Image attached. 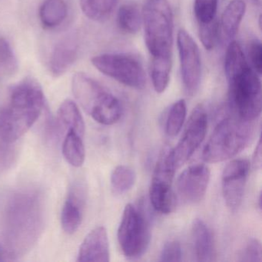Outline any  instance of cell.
Instances as JSON below:
<instances>
[{
    "instance_id": "6da1fadb",
    "label": "cell",
    "mask_w": 262,
    "mask_h": 262,
    "mask_svg": "<svg viewBox=\"0 0 262 262\" xmlns=\"http://www.w3.org/2000/svg\"><path fill=\"white\" fill-rule=\"evenodd\" d=\"M225 73L231 107L235 116L254 122L261 113L260 75L250 67L238 42L232 41L225 56Z\"/></svg>"
},
{
    "instance_id": "7a4b0ae2",
    "label": "cell",
    "mask_w": 262,
    "mask_h": 262,
    "mask_svg": "<svg viewBox=\"0 0 262 262\" xmlns=\"http://www.w3.org/2000/svg\"><path fill=\"white\" fill-rule=\"evenodd\" d=\"M45 106L39 82L26 78L12 88L9 103L0 111V137L12 143L20 139L37 121Z\"/></svg>"
},
{
    "instance_id": "3957f363",
    "label": "cell",
    "mask_w": 262,
    "mask_h": 262,
    "mask_svg": "<svg viewBox=\"0 0 262 262\" xmlns=\"http://www.w3.org/2000/svg\"><path fill=\"white\" fill-rule=\"evenodd\" d=\"M39 197L31 192L17 194L12 199L7 211V231L13 249L25 250L37 237L41 223ZM13 255V254H12Z\"/></svg>"
},
{
    "instance_id": "277c9868",
    "label": "cell",
    "mask_w": 262,
    "mask_h": 262,
    "mask_svg": "<svg viewBox=\"0 0 262 262\" xmlns=\"http://www.w3.org/2000/svg\"><path fill=\"white\" fill-rule=\"evenodd\" d=\"M252 122L237 116L222 119L214 128L202 152V159L209 163L224 162L238 154L252 139Z\"/></svg>"
},
{
    "instance_id": "5b68a950",
    "label": "cell",
    "mask_w": 262,
    "mask_h": 262,
    "mask_svg": "<svg viewBox=\"0 0 262 262\" xmlns=\"http://www.w3.org/2000/svg\"><path fill=\"white\" fill-rule=\"evenodd\" d=\"M72 90L82 108L99 123L113 125L122 116L119 99L88 75L76 73L72 80Z\"/></svg>"
},
{
    "instance_id": "8992f818",
    "label": "cell",
    "mask_w": 262,
    "mask_h": 262,
    "mask_svg": "<svg viewBox=\"0 0 262 262\" xmlns=\"http://www.w3.org/2000/svg\"><path fill=\"white\" fill-rule=\"evenodd\" d=\"M145 45L152 58H171L173 15L168 0H147L142 11Z\"/></svg>"
},
{
    "instance_id": "52a82bcc",
    "label": "cell",
    "mask_w": 262,
    "mask_h": 262,
    "mask_svg": "<svg viewBox=\"0 0 262 262\" xmlns=\"http://www.w3.org/2000/svg\"><path fill=\"white\" fill-rule=\"evenodd\" d=\"M118 242L125 257H142L149 246L151 231L143 212L133 204L125 207L117 233Z\"/></svg>"
},
{
    "instance_id": "ba28073f",
    "label": "cell",
    "mask_w": 262,
    "mask_h": 262,
    "mask_svg": "<svg viewBox=\"0 0 262 262\" xmlns=\"http://www.w3.org/2000/svg\"><path fill=\"white\" fill-rule=\"evenodd\" d=\"M92 64L102 74L126 86L141 90L146 84V74L142 62L132 55H99L92 59Z\"/></svg>"
},
{
    "instance_id": "9c48e42d",
    "label": "cell",
    "mask_w": 262,
    "mask_h": 262,
    "mask_svg": "<svg viewBox=\"0 0 262 262\" xmlns=\"http://www.w3.org/2000/svg\"><path fill=\"white\" fill-rule=\"evenodd\" d=\"M176 170L168 151H165L156 163L149 187L150 202L161 214H170L176 208V196L172 190Z\"/></svg>"
},
{
    "instance_id": "30bf717a",
    "label": "cell",
    "mask_w": 262,
    "mask_h": 262,
    "mask_svg": "<svg viewBox=\"0 0 262 262\" xmlns=\"http://www.w3.org/2000/svg\"><path fill=\"white\" fill-rule=\"evenodd\" d=\"M208 116L202 105L194 108L177 145L168 150V156L176 169L180 168L200 146L206 135Z\"/></svg>"
},
{
    "instance_id": "8fae6325",
    "label": "cell",
    "mask_w": 262,
    "mask_h": 262,
    "mask_svg": "<svg viewBox=\"0 0 262 262\" xmlns=\"http://www.w3.org/2000/svg\"><path fill=\"white\" fill-rule=\"evenodd\" d=\"M177 45L184 87L188 94L193 95L199 89L202 78L200 51L191 35L184 30L178 33Z\"/></svg>"
},
{
    "instance_id": "7c38bea8",
    "label": "cell",
    "mask_w": 262,
    "mask_h": 262,
    "mask_svg": "<svg viewBox=\"0 0 262 262\" xmlns=\"http://www.w3.org/2000/svg\"><path fill=\"white\" fill-rule=\"evenodd\" d=\"M250 170L247 159H234L224 168L222 176V194L227 206L235 211L242 205Z\"/></svg>"
},
{
    "instance_id": "4fadbf2b",
    "label": "cell",
    "mask_w": 262,
    "mask_h": 262,
    "mask_svg": "<svg viewBox=\"0 0 262 262\" xmlns=\"http://www.w3.org/2000/svg\"><path fill=\"white\" fill-rule=\"evenodd\" d=\"M210 181V170L204 164L188 167L177 180V191L184 202L197 204L205 197Z\"/></svg>"
},
{
    "instance_id": "5bb4252c",
    "label": "cell",
    "mask_w": 262,
    "mask_h": 262,
    "mask_svg": "<svg viewBox=\"0 0 262 262\" xmlns=\"http://www.w3.org/2000/svg\"><path fill=\"white\" fill-rule=\"evenodd\" d=\"M77 260L82 262L110 261L108 234L103 226L96 227L87 234L79 248Z\"/></svg>"
},
{
    "instance_id": "9a60e30c",
    "label": "cell",
    "mask_w": 262,
    "mask_h": 262,
    "mask_svg": "<svg viewBox=\"0 0 262 262\" xmlns=\"http://www.w3.org/2000/svg\"><path fill=\"white\" fill-rule=\"evenodd\" d=\"M83 202V194L80 188L75 185L70 188L61 214L62 229L67 234H74L80 227L82 221Z\"/></svg>"
},
{
    "instance_id": "2e32d148",
    "label": "cell",
    "mask_w": 262,
    "mask_h": 262,
    "mask_svg": "<svg viewBox=\"0 0 262 262\" xmlns=\"http://www.w3.org/2000/svg\"><path fill=\"white\" fill-rule=\"evenodd\" d=\"M78 44L73 37L65 38L56 44L50 58L49 68L54 76L67 73L77 58Z\"/></svg>"
},
{
    "instance_id": "e0dca14e",
    "label": "cell",
    "mask_w": 262,
    "mask_h": 262,
    "mask_svg": "<svg viewBox=\"0 0 262 262\" xmlns=\"http://www.w3.org/2000/svg\"><path fill=\"white\" fill-rule=\"evenodd\" d=\"M191 236L196 260L202 262L214 260V238L211 230L203 221L196 219L193 222Z\"/></svg>"
},
{
    "instance_id": "ac0fdd59",
    "label": "cell",
    "mask_w": 262,
    "mask_h": 262,
    "mask_svg": "<svg viewBox=\"0 0 262 262\" xmlns=\"http://www.w3.org/2000/svg\"><path fill=\"white\" fill-rule=\"evenodd\" d=\"M246 11L243 0H231L222 13L221 27L224 34L233 39L238 31L239 27Z\"/></svg>"
},
{
    "instance_id": "d6986e66",
    "label": "cell",
    "mask_w": 262,
    "mask_h": 262,
    "mask_svg": "<svg viewBox=\"0 0 262 262\" xmlns=\"http://www.w3.org/2000/svg\"><path fill=\"white\" fill-rule=\"evenodd\" d=\"M57 118L59 125L67 132L74 131L84 136L85 122L79 108L73 101L67 99L61 104Z\"/></svg>"
},
{
    "instance_id": "ffe728a7",
    "label": "cell",
    "mask_w": 262,
    "mask_h": 262,
    "mask_svg": "<svg viewBox=\"0 0 262 262\" xmlns=\"http://www.w3.org/2000/svg\"><path fill=\"white\" fill-rule=\"evenodd\" d=\"M64 0H46L39 10V19L46 29H53L62 24L67 16Z\"/></svg>"
},
{
    "instance_id": "44dd1931",
    "label": "cell",
    "mask_w": 262,
    "mask_h": 262,
    "mask_svg": "<svg viewBox=\"0 0 262 262\" xmlns=\"http://www.w3.org/2000/svg\"><path fill=\"white\" fill-rule=\"evenodd\" d=\"M62 154L66 160L73 167H81L85 159L83 136L74 131L67 132L62 143Z\"/></svg>"
},
{
    "instance_id": "7402d4cb",
    "label": "cell",
    "mask_w": 262,
    "mask_h": 262,
    "mask_svg": "<svg viewBox=\"0 0 262 262\" xmlns=\"http://www.w3.org/2000/svg\"><path fill=\"white\" fill-rule=\"evenodd\" d=\"M171 58L151 59L150 76L156 93H164L168 87L171 74Z\"/></svg>"
},
{
    "instance_id": "603a6c76",
    "label": "cell",
    "mask_w": 262,
    "mask_h": 262,
    "mask_svg": "<svg viewBox=\"0 0 262 262\" xmlns=\"http://www.w3.org/2000/svg\"><path fill=\"white\" fill-rule=\"evenodd\" d=\"M117 23L122 31L134 34L140 30L142 24V14L137 6L124 4L119 9Z\"/></svg>"
},
{
    "instance_id": "cb8c5ba5",
    "label": "cell",
    "mask_w": 262,
    "mask_h": 262,
    "mask_svg": "<svg viewBox=\"0 0 262 262\" xmlns=\"http://www.w3.org/2000/svg\"><path fill=\"white\" fill-rule=\"evenodd\" d=\"M117 4V0H80L84 14L94 21H102L110 17Z\"/></svg>"
},
{
    "instance_id": "d4e9b609",
    "label": "cell",
    "mask_w": 262,
    "mask_h": 262,
    "mask_svg": "<svg viewBox=\"0 0 262 262\" xmlns=\"http://www.w3.org/2000/svg\"><path fill=\"white\" fill-rule=\"evenodd\" d=\"M136 180V172L131 167L119 165L111 174L112 189L115 194H124L133 188Z\"/></svg>"
},
{
    "instance_id": "484cf974",
    "label": "cell",
    "mask_w": 262,
    "mask_h": 262,
    "mask_svg": "<svg viewBox=\"0 0 262 262\" xmlns=\"http://www.w3.org/2000/svg\"><path fill=\"white\" fill-rule=\"evenodd\" d=\"M186 102L180 99L174 102L168 113L166 119V133L168 136L174 137L180 133L186 118Z\"/></svg>"
},
{
    "instance_id": "4316f807",
    "label": "cell",
    "mask_w": 262,
    "mask_h": 262,
    "mask_svg": "<svg viewBox=\"0 0 262 262\" xmlns=\"http://www.w3.org/2000/svg\"><path fill=\"white\" fill-rule=\"evenodd\" d=\"M219 0H194V13L199 24H208L216 18Z\"/></svg>"
},
{
    "instance_id": "83f0119b",
    "label": "cell",
    "mask_w": 262,
    "mask_h": 262,
    "mask_svg": "<svg viewBox=\"0 0 262 262\" xmlns=\"http://www.w3.org/2000/svg\"><path fill=\"white\" fill-rule=\"evenodd\" d=\"M17 69V61L10 43L0 38V73L11 74Z\"/></svg>"
},
{
    "instance_id": "f1b7e54d",
    "label": "cell",
    "mask_w": 262,
    "mask_h": 262,
    "mask_svg": "<svg viewBox=\"0 0 262 262\" xmlns=\"http://www.w3.org/2000/svg\"><path fill=\"white\" fill-rule=\"evenodd\" d=\"M219 24L217 19L208 24H199V37L205 50H212L219 39Z\"/></svg>"
},
{
    "instance_id": "f546056e",
    "label": "cell",
    "mask_w": 262,
    "mask_h": 262,
    "mask_svg": "<svg viewBox=\"0 0 262 262\" xmlns=\"http://www.w3.org/2000/svg\"><path fill=\"white\" fill-rule=\"evenodd\" d=\"M241 261H261V245L257 239H251L242 250L240 255Z\"/></svg>"
},
{
    "instance_id": "4dcf8cb0",
    "label": "cell",
    "mask_w": 262,
    "mask_h": 262,
    "mask_svg": "<svg viewBox=\"0 0 262 262\" xmlns=\"http://www.w3.org/2000/svg\"><path fill=\"white\" fill-rule=\"evenodd\" d=\"M182 257V247L178 241L166 242L161 251V261H181Z\"/></svg>"
},
{
    "instance_id": "1f68e13d",
    "label": "cell",
    "mask_w": 262,
    "mask_h": 262,
    "mask_svg": "<svg viewBox=\"0 0 262 262\" xmlns=\"http://www.w3.org/2000/svg\"><path fill=\"white\" fill-rule=\"evenodd\" d=\"M248 56L253 70L258 75L262 72V47L259 39H254L250 42L248 46Z\"/></svg>"
},
{
    "instance_id": "d6a6232c",
    "label": "cell",
    "mask_w": 262,
    "mask_h": 262,
    "mask_svg": "<svg viewBox=\"0 0 262 262\" xmlns=\"http://www.w3.org/2000/svg\"><path fill=\"white\" fill-rule=\"evenodd\" d=\"M252 165L254 169H260L261 167V143L258 141L254 155H253Z\"/></svg>"
},
{
    "instance_id": "836d02e7",
    "label": "cell",
    "mask_w": 262,
    "mask_h": 262,
    "mask_svg": "<svg viewBox=\"0 0 262 262\" xmlns=\"http://www.w3.org/2000/svg\"><path fill=\"white\" fill-rule=\"evenodd\" d=\"M13 254L9 250H7L2 244L0 243V261H7L13 260Z\"/></svg>"
}]
</instances>
